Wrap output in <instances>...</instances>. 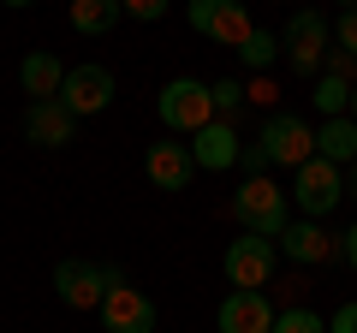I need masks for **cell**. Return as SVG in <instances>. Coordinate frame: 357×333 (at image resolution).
<instances>
[{
  "label": "cell",
  "mask_w": 357,
  "mask_h": 333,
  "mask_svg": "<svg viewBox=\"0 0 357 333\" xmlns=\"http://www.w3.org/2000/svg\"><path fill=\"white\" fill-rule=\"evenodd\" d=\"M321 72H333V77H345V84H357V54H345V48H328Z\"/></svg>",
  "instance_id": "24"
},
{
  "label": "cell",
  "mask_w": 357,
  "mask_h": 333,
  "mask_svg": "<svg viewBox=\"0 0 357 333\" xmlns=\"http://www.w3.org/2000/svg\"><path fill=\"white\" fill-rule=\"evenodd\" d=\"M0 6H36V0H0Z\"/></svg>",
  "instance_id": "31"
},
{
  "label": "cell",
  "mask_w": 357,
  "mask_h": 333,
  "mask_svg": "<svg viewBox=\"0 0 357 333\" xmlns=\"http://www.w3.org/2000/svg\"><path fill=\"white\" fill-rule=\"evenodd\" d=\"M274 250H280V244H274V238H256V232L232 238V244H227V280L262 292V286L274 280Z\"/></svg>",
  "instance_id": "10"
},
{
  "label": "cell",
  "mask_w": 357,
  "mask_h": 333,
  "mask_svg": "<svg viewBox=\"0 0 357 333\" xmlns=\"http://www.w3.org/2000/svg\"><path fill=\"white\" fill-rule=\"evenodd\" d=\"M167 6H173V0H119V13H131L137 24H155V18H167Z\"/></svg>",
  "instance_id": "23"
},
{
  "label": "cell",
  "mask_w": 357,
  "mask_h": 333,
  "mask_svg": "<svg viewBox=\"0 0 357 333\" xmlns=\"http://www.w3.org/2000/svg\"><path fill=\"white\" fill-rule=\"evenodd\" d=\"M60 102H66V114H72V119L107 114V107H114V72H107V65H66Z\"/></svg>",
  "instance_id": "8"
},
{
  "label": "cell",
  "mask_w": 357,
  "mask_h": 333,
  "mask_svg": "<svg viewBox=\"0 0 357 333\" xmlns=\"http://www.w3.org/2000/svg\"><path fill=\"white\" fill-rule=\"evenodd\" d=\"M274 54H280V36H274V30H250V36L238 42V60L256 65V72H268V65H274Z\"/></svg>",
  "instance_id": "20"
},
{
  "label": "cell",
  "mask_w": 357,
  "mask_h": 333,
  "mask_svg": "<svg viewBox=\"0 0 357 333\" xmlns=\"http://www.w3.org/2000/svg\"><path fill=\"white\" fill-rule=\"evenodd\" d=\"M18 84H24V95L30 102H48V95H60V84H66V65L54 60V54H24V65H18Z\"/></svg>",
  "instance_id": "15"
},
{
  "label": "cell",
  "mask_w": 357,
  "mask_h": 333,
  "mask_svg": "<svg viewBox=\"0 0 357 333\" xmlns=\"http://www.w3.org/2000/svg\"><path fill=\"white\" fill-rule=\"evenodd\" d=\"M274 333H328V321L316 309H280L274 316Z\"/></svg>",
  "instance_id": "21"
},
{
  "label": "cell",
  "mask_w": 357,
  "mask_h": 333,
  "mask_svg": "<svg viewBox=\"0 0 357 333\" xmlns=\"http://www.w3.org/2000/svg\"><path fill=\"white\" fill-rule=\"evenodd\" d=\"M328 333H357V304H340L328 316Z\"/></svg>",
  "instance_id": "26"
},
{
  "label": "cell",
  "mask_w": 357,
  "mask_h": 333,
  "mask_svg": "<svg viewBox=\"0 0 357 333\" xmlns=\"http://www.w3.org/2000/svg\"><path fill=\"white\" fill-rule=\"evenodd\" d=\"M185 18H191L197 36L220 42V48H238V42L256 30V24H250V6H244V0H191V6H185Z\"/></svg>",
  "instance_id": "6"
},
{
  "label": "cell",
  "mask_w": 357,
  "mask_h": 333,
  "mask_svg": "<svg viewBox=\"0 0 357 333\" xmlns=\"http://www.w3.org/2000/svg\"><path fill=\"white\" fill-rule=\"evenodd\" d=\"M143 173H149V185H155V191H185V185L197 179L191 143H178V137L149 143V155H143Z\"/></svg>",
  "instance_id": "12"
},
{
  "label": "cell",
  "mask_w": 357,
  "mask_h": 333,
  "mask_svg": "<svg viewBox=\"0 0 357 333\" xmlns=\"http://www.w3.org/2000/svg\"><path fill=\"white\" fill-rule=\"evenodd\" d=\"M340 250H345V262H351V274H357V220L340 232Z\"/></svg>",
  "instance_id": "27"
},
{
  "label": "cell",
  "mask_w": 357,
  "mask_h": 333,
  "mask_svg": "<svg viewBox=\"0 0 357 333\" xmlns=\"http://www.w3.org/2000/svg\"><path fill=\"white\" fill-rule=\"evenodd\" d=\"M238 166H250V173H262V166H268V149H262V143H256V149H244V155H238Z\"/></svg>",
  "instance_id": "28"
},
{
  "label": "cell",
  "mask_w": 357,
  "mask_h": 333,
  "mask_svg": "<svg viewBox=\"0 0 357 333\" xmlns=\"http://www.w3.org/2000/svg\"><path fill=\"white\" fill-rule=\"evenodd\" d=\"M102 327H107V333H155V304H149V292H137V286L119 274V280L107 286V297H102Z\"/></svg>",
  "instance_id": "9"
},
{
  "label": "cell",
  "mask_w": 357,
  "mask_h": 333,
  "mask_svg": "<svg viewBox=\"0 0 357 333\" xmlns=\"http://www.w3.org/2000/svg\"><path fill=\"white\" fill-rule=\"evenodd\" d=\"M333 42H340L345 54H357V6H345V13L333 18Z\"/></svg>",
  "instance_id": "25"
},
{
  "label": "cell",
  "mask_w": 357,
  "mask_h": 333,
  "mask_svg": "<svg viewBox=\"0 0 357 333\" xmlns=\"http://www.w3.org/2000/svg\"><path fill=\"white\" fill-rule=\"evenodd\" d=\"M280 250H286L292 262H328L333 238L321 232V220H292V226L280 232Z\"/></svg>",
  "instance_id": "17"
},
{
  "label": "cell",
  "mask_w": 357,
  "mask_h": 333,
  "mask_svg": "<svg viewBox=\"0 0 357 333\" xmlns=\"http://www.w3.org/2000/svg\"><path fill=\"white\" fill-rule=\"evenodd\" d=\"M310 102L321 107V119H340L345 107H351V84H345V77H333V72H321V77H316V95H310Z\"/></svg>",
  "instance_id": "19"
},
{
  "label": "cell",
  "mask_w": 357,
  "mask_h": 333,
  "mask_svg": "<svg viewBox=\"0 0 357 333\" xmlns=\"http://www.w3.org/2000/svg\"><path fill=\"white\" fill-rule=\"evenodd\" d=\"M208 95H215V119H232V114L244 107V84H232V77L208 84Z\"/></svg>",
  "instance_id": "22"
},
{
  "label": "cell",
  "mask_w": 357,
  "mask_h": 333,
  "mask_svg": "<svg viewBox=\"0 0 357 333\" xmlns=\"http://www.w3.org/2000/svg\"><path fill=\"white\" fill-rule=\"evenodd\" d=\"M24 137L36 143V149H66V143L77 137V119L66 114L60 95H48V102H30L24 107Z\"/></svg>",
  "instance_id": "13"
},
{
  "label": "cell",
  "mask_w": 357,
  "mask_h": 333,
  "mask_svg": "<svg viewBox=\"0 0 357 333\" xmlns=\"http://www.w3.org/2000/svg\"><path fill=\"white\" fill-rule=\"evenodd\" d=\"M238 131H232V119H208L203 131L191 137V161L203 166V173H227V166H238Z\"/></svg>",
  "instance_id": "14"
},
{
  "label": "cell",
  "mask_w": 357,
  "mask_h": 333,
  "mask_svg": "<svg viewBox=\"0 0 357 333\" xmlns=\"http://www.w3.org/2000/svg\"><path fill=\"white\" fill-rule=\"evenodd\" d=\"M155 114H161L167 137H197V131L215 119V95H208L203 77H173V84H161V95H155Z\"/></svg>",
  "instance_id": "2"
},
{
  "label": "cell",
  "mask_w": 357,
  "mask_h": 333,
  "mask_svg": "<svg viewBox=\"0 0 357 333\" xmlns=\"http://www.w3.org/2000/svg\"><path fill=\"white\" fill-rule=\"evenodd\" d=\"M316 155H321V161H333V166H351V161H357V119H351V114L321 119V131H316Z\"/></svg>",
  "instance_id": "16"
},
{
  "label": "cell",
  "mask_w": 357,
  "mask_h": 333,
  "mask_svg": "<svg viewBox=\"0 0 357 333\" xmlns=\"http://www.w3.org/2000/svg\"><path fill=\"white\" fill-rule=\"evenodd\" d=\"M119 280V268H102V262H84V256H66L54 268V297L66 309H102L107 286Z\"/></svg>",
  "instance_id": "5"
},
{
  "label": "cell",
  "mask_w": 357,
  "mask_h": 333,
  "mask_svg": "<svg viewBox=\"0 0 357 333\" xmlns=\"http://www.w3.org/2000/svg\"><path fill=\"white\" fill-rule=\"evenodd\" d=\"M328 42H333V24L316 13V6H298L280 30V54L292 60L298 77H321V60H328Z\"/></svg>",
  "instance_id": "3"
},
{
  "label": "cell",
  "mask_w": 357,
  "mask_h": 333,
  "mask_svg": "<svg viewBox=\"0 0 357 333\" xmlns=\"http://www.w3.org/2000/svg\"><path fill=\"white\" fill-rule=\"evenodd\" d=\"M345 196L357 203V161H351V173H345Z\"/></svg>",
  "instance_id": "29"
},
{
  "label": "cell",
  "mask_w": 357,
  "mask_h": 333,
  "mask_svg": "<svg viewBox=\"0 0 357 333\" xmlns=\"http://www.w3.org/2000/svg\"><path fill=\"white\" fill-rule=\"evenodd\" d=\"M345 114H351V119H357V84H351V107H345Z\"/></svg>",
  "instance_id": "30"
},
{
  "label": "cell",
  "mask_w": 357,
  "mask_h": 333,
  "mask_svg": "<svg viewBox=\"0 0 357 333\" xmlns=\"http://www.w3.org/2000/svg\"><path fill=\"white\" fill-rule=\"evenodd\" d=\"M268 149V161L274 166H304L310 155H316V125L310 119H298V114H268V125H262V137H256Z\"/></svg>",
  "instance_id": "7"
},
{
  "label": "cell",
  "mask_w": 357,
  "mask_h": 333,
  "mask_svg": "<svg viewBox=\"0 0 357 333\" xmlns=\"http://www.w3.org/2000/svg\"><path fill=\"white\" fill-rule=\"evenodd\" d=\"M345 6H357V0H340V13H345Z\"/></svg>",
  "instance_id": "32"
},
{
  "label": "cell",
  "mask_w": 357,
  "mask_h": 333,
  "mask_svg": "<svg viewBox=\"0 0 357 333\" xmlns=\"http://www.w3.org/2000/svg\"><path fill=\"white\" fill-rule=\"evenodd\" d=\"M232 220H238L244 232H256V238L280 244V232L292 226V220H286V191L268 179V173H250V179L232 191Z\"/></svg>",
  "instance_id": "1"
},
{
  "label": "cell",
  "mask_w": 357,
  "mask_h": 333,
  "mask_svg": "<svg viewBox=\"0 0 357 333\" xmlns=\"http://www.w3.org/2000/svg\"><path fill=\"white\" fill-rule=\"evenodd\" d=\"M292 203L304 208V220H328L333 208L345 203V166H333V161H321V155H310V161L292 173Z\"/></svg>",
  "instance_id": "4"
},
{
  "label": "cell",
  "mask_w": 357,
  "mask_h": 333,
  "mask_svg": "<svg viewBox=\"0 0 357 333\" xmlns=\"http://www.w3.org/2000/svg\"><path fill=\"white\" fill-rule=\"evenodd\" d=\"M215 327L220 333H274V304L250 286H232L215 309Z\"/></svg>",
  "instance_id": "11"
},
{
  "label": "cell",
  "mask_w": 357,
  "mask_h": 333,
  "mask_svg": "<svg viewBox=\"0 0 357 333\" xmlns=\"http://www.w3.org/2000/svg\"><path fill=\"white\" fill-rule=\"evenodd\" d=\"M66 18H72L77 36H107L126 13H119V0H72V6H66Z\"/></svg>",
  "instance_id": "18"
}]
</instances>
